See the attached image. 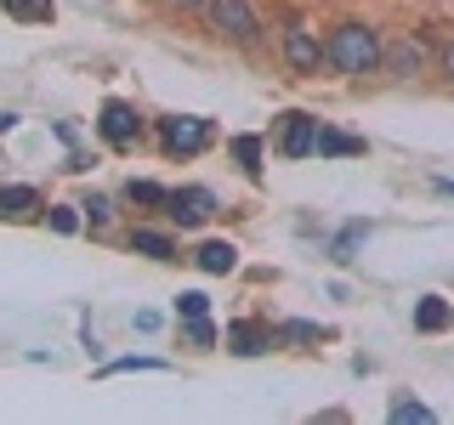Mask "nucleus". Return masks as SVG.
Listing matches in <instances>:
<instances>
[{"instance_id":"9b49d317","label":"nucleus","mask_w":454,"mask_h":425,"mask_svg":"<svg viewBox=\"0 0 454 425\" xmlns=\"http://www.w3.org/2000/svg\"><path fill=\"white\" fill-rule=\"evenodd\" d=\"M193 267L210 273V278H227L239 267V244H233V238H205V244L193 250Z\"/></svg>"},{"instance_id":"0eeeda50","label":"nucleus","mask_w":454,"mask_h":425,"mask_svg":"<svg viewBox=\"0 0 454 425\" xmlns=\"http://www.w3.org/2000/svg\"><path fill=\"white\" fill-rule=\"evenodd\" d=\"M278 153L284 159H312L318 153V120L312 113H284V131H278Z\"/></svg>"},{"instance_id":"7ed1b4c3","label":"nucleus","mask_w":454,"mask_h":425,"mask_svg":"<svg viewBox=\"0 0 454 425\" xmlns=\"http://www.w3.org/2000/svg\"><path fill=\"white\" fill-rule=\"evenodd\" d=\"M199 12H205V23L216 28L222 40H239V46H255V40H262V18H255L245 0H205Z\"/></svg>"},{"instance_id":"4468645a","label":"nucleus","mask_w":454,"mask_h":425,"mask_svg":"<svg viewBox=\"0 0 454 425\" xmlns=\"http://www.w3.org/2000/svg\"><path fill=\"white\" fill-rule=\"evenodd\" d=\"M318 153H324V159H352V153H364V136H347V131L318 125Z\"/></svg>"},{"instance_id":"f03ea898","label":"nucleus","mask_w":454,"mask_h":425,"mask_svg":"<svg viewBox=\"0 0 454 425\" xmlns=\"http://www.w3.org/2000/svg\"><path fill=\"white\" fill-rule=\"evenodd\" d=\"M210 142H216V125L199 120V113H170V120H160V148L170 159H199Z\"/></svg>"},{"instance_id":"ddd939ff","label":"nucleus","mask_w":454,"mask_h":425,"mask_svg":"<svg viewBox=\"0 0 454 425\" xmlns=\"http://www.w3.org/2000/svg\"><path fill=\"white\" fill-rule=\"evenodd\" d=\"M415 329H420V335H443V329H454V301H443V295H420Z\"/></svg>"},{"instance_id":"6ab92c4d","label":"nucleus","mask_w":454,"mask_h":425,"mask_svg":"<svg viewBox=\"0 0 454 425\" xmlns=\"http://www.w3.org/2000/svg\"><path fill=\"white\" fill-rule=\"evenodd\" d=\"M80 221L108 227V221H114V198H108V193H85V198H80Z\"/></svg>"},{"instance_id":"a878e982","label":"nucleus","mask_w":454,"mask_h":425,"mask_svg":"<svg viewBox=\"0 0 454 425\" xmlns=\"http://www.w3.org/2000/svg\"><path fill=\"white\" fill-rule=\"evenodd\" d=\"M165 6H176V12H199L205 0H165Z\"/></svg>"},{"instance_id":"39448f33","label":"nucleus","mask_w":454,"mask_h":425,"mask_svg":"<svg viewBox=\"0 0 454 425\" xmlns=\"http://www.w3.org/2000/svg\"><path fill=\"white\" fill-rule=\"evenodd\" d=\"M165 216L176 227H199V221L216 216V193L210 188H170L165 193Z\"/></svg>"},{"instance_id":"aec40b11","label":"nucleus","mask_w":454,"mask_h":425,"mask_svg":"<svg viewBox=\"0 0 454 425\" xmlns=\"http://www.w3.org/2000/svg\"><path fill=\"white\" fill-rule=\"evenodd\" d=\"M18 23H51V0H0Z\"/></svg>"},{"instance_id":"f257e3e1","label":"nucleus","mask_w":454,"mask_h":425,"mask_svg":"<svg viewBox=\"0 0 454 425\" xmlns=\"http://www.w3.org/2000/svg\"><path fill=\"white\" fill-rule=\"evenodd\" d=\"M324 63H330L340 80H364V74H375V68H380V35H375L369 23H358V18L335 23V28H330V40H324Z\"/></svg>"},{"instance_id":"4be33fe9","label":"nucleus","mask_w":454,"mask_h":425,"mask_svg":"<svg viewBox=\"0 0 454 425\" xmlns=\"http://www.w3.org/2000/svg\"><path fill=\"white\" fill-rule=\"evenodd\" d=\"M46 221H51V233H80V205H46Z\"/></svg>"},{"instance_id":"393cba45","label":"nucleus","mask_w":454,"mask_h":425,"mask_svg":"<svg viewBox=\"0 0 454 425\" xmlns=\"http://www.w3.org/2000/svg\"><path fill=\"white\" fill-rule=\"evenodd\" d=\"M131 368H165V363L160 358H114L103 375H131Z\"/></svg>"},{"instance_id":"a211bd4d","label":"nucleus","mask_w":454,"mask_h":425,"mask_svg":"<svg viewBox=\"0 0 454 425\" xmlns=\"http://www.w3.org/2000/svg\"><path fill=\"white\" fill-rule=\"evenodd\" d=\"M165 193L170 188H160V182H125V198H131V205H142V210H165Z\"/></svg>"},{"instance_id":"dca6fc26","label":"nucleus","mask_w":454,"mask_h":425,"mask_svg":"<svg viewBox=\"0 0 454 425\" xmlns=\"http://www.w3.org/2000/svg\"><path fill=\"white\" fill-rule=\"evenodd\" d=\"M278 340H295V346H312V340H330L324 323H307V318H290V323H273Z\"/></svg>"},{"instance_id":"1a4fd4ad","label":"nucleus","mask_w":454,"mask_h":425,"mask_svg":"<svg viewBox=\"0 0 454 425\" xmlns=\"http://www.w3.org/2000/svg\"><path fill=\"white\" fill-rule=\"evenodd\" d=\"M46 210V193L28 182H0V221H35Z\"/></svg>"},{"instance_id":"bb28decb","label":"nucleus","mask_w":454,"mask_h":425,"mask_svg":"<svg viewBox=\"0 0 454 425\" xmlns=\"http://www.w3.org/2000/svg\"><path fill=\"white\" fill-rule=\"evenodd\" d=\"M443 74L454 80V40H449V46H443Z\"/></svg>"},{"instance_id":"b1692460","label":"nucleus","mask_w":454,"mask_h":425,"mask_svg":"<svg viewBox=\"0 0 454 425\" xmlns=\"http://www.w3.org/2000/svg\"><path fill=\"white\" fill-rule=\"evenodd\" d=\"M210 312V295L205 290H182L176 295V318H205Z\"/></svg>"},{"instance_id":"2eb2a0df","label":"nucleus","mask_w":454,"mask_h":425,"mask_svg":"<svg viewBox=\"0 0 454 425\" xmlns=\"http://www.w3.org/2000/svg\"><path fill=\"white\" fill-rule=\"evenodd\" d=\"M227 153L239 159V170H245L250 182H262V136H233V142H227Z\"/></svg>"},{"instance_id":"6e6552de","label":"nucleus","mask_w":454,"mask_h":425,"mask_svg":"<svg viewBox=\"0 0 454 425\" xmlns=\"http://www.w3.org/2000/svg\"><path fill=\"white\" fill-rule=\"evenodd\" d=\"M273 346H278L273 323H262V318L227 323V352H233V358H262V352H273Z\"/></svg>"},{"instance_id":"f8f14e48","label":"nucleus","mask_w":454,"mask_h":425,"mask_svg":"<svg viewBox=\"0 0 454 425\" xmlns=\"http://www.w3.org/2000/svg\"><path fill=\"white\" fill-rule=\"evenodd\" d=\"M131 250H137V255H148V261H182L176 238L160 233V227H131Z\"/></svg>"},{"instance_id":"423d86ee","label":"nucleus","mask_w":454,"mask_h":425,"mask_svg":"<svg viewBox=\"0 0 454 425\" xmlns=\"http://www.w3.org/2000/svg\"><path fill=\"white\" fill-rule=\"evenodd\" d=\"M284 63H290V74H318L324 68V40L312 35L307 23H290L284 28Z\"/></svg>"},{"instance_id":"412c9836","label":"nucleus","mask_w":454,"mask_h":425,"mask_svg":"<svg viewBox=\"0 0 454 425\" xmlns=\"http://www.w3.org/2000/svg\"><path fill=\"white\" fill-rule=\"evenodd\" d=\"M364 238H369V221H352V227H340V238L330 244V255H335V261H352V250H358Z\"/></svg>"},{"instance_id":"5701e85b","label":"nucleus","mask_w":454,"mask_h":425,"mask_svg":"<svg viewBox=\"0 0 454 425\" xmlns=\"http://www.w3.org/2000/svg\"><path fill=\"white\" fill-rule=\"evenodd\" d=\"M392 420H397V425H409V420H415V425H426V420H432V408H426V403H415V397H397V403H392Z\"/></svg>"},{"instance_id":"9d476101","label":"nucleus","mask_w":454,"mask_h":425,"mask_svg":"<svg viewBox=\"0 0 454 425\" xmlns=\"http://www.w3.org/2000/svg\"><path fill=\"white\" fill-rule=\"evenodd\" d=\"M380 68H387L392 80H409V74H420L426 68V40H392V46H380Z\"/></svg>"},{"instance_id":"20e7f679","label":"nucleus","mask_w":454,"mask_h":425,"mask_svg":"<svg viewBox=\"0 0 454 425\" xmlns=\"http://www.w3.org/2000/svg\"><path fill=\"white\" fill-rule=\"evenodd\" d=\"M97 136H103L114 153H131L142 142V113L131 103H120V97H108L103 113H97Z\"/></svg>"},{"instance_id":"f3484780","label":"nucleus","mask_w":454,"mask_h":425,"mask_svg":"<svg viewBox=\"0 0 454 425\" xmlns=\"http://www.w3.org/2000/svg\"><path fill=\"white\" fill-rule=\"evenodd\" d=\"M182 340H188V346L193 352H216V323H210V318H182Z\"/></svg>"}]
</instances>
